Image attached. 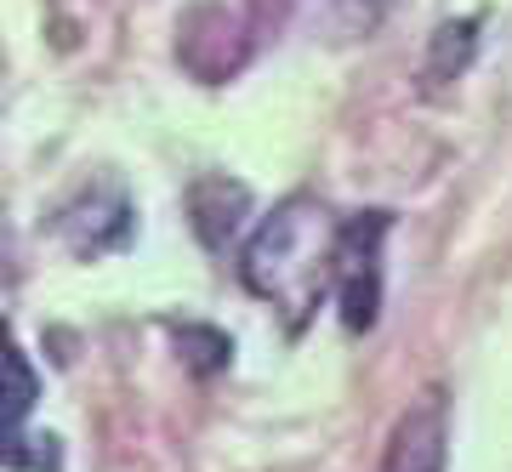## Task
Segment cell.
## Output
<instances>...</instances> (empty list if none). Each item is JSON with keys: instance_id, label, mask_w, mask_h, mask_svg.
I'll list each match as a JSON object with an SVG mask.
<instances>
[{"instance_id": "cell-1", "label": "cell", "mask_w": 512, "mask_h": 472, "mask_svg": "<svg viewBox=\"0 0 512 472\" xmlns=\"http://www.w3.org/2000/svg\"><path fill=\"white\" fill-rule=\"evenodd\" d=\"M336 245H342V228L330 222V211L296 194L251 234L239 273L262 302L285 308V319L302 325L319 308V296L336 291Z\"/></svg>"}, {"instance_id": "cell-2", "label": "cell", "mask_w": 512, "mask_h": 472, "mask_svg": "<svg viewBox=\"0 0 512 472\" xmlns=\"http://www.w3.org/2000/svg\"><path fill=\"white\" fill-rule=\"evenodd\" d=\"M382 234H387V211H365L359 222L342 228V245H336V302H342V325L348 330L376 325V302H382Z\"/></svg>"}, {"instance_id": "cell-3", "label": "cell", "mask_w": 512, "mask_h": 472, "mask_svg": "<svg viewBox=\"0 0 512 472\" xmlns=\"http://www.w3.org/2000/svg\"><path fill=\"white\" fill-rule=\"evenodd\" d=\"M444 467H450V404H444L439 387H427L393 421L382 472H444Z\"/></svg>"}, {"instance_id": "cell-4", "label": "cell", "mask_w": 512, "mask_h": 472, "mask_svg": "<svg viewBox=\"0 0 512 472\" xmlns=\"http://www.w3.org/2000/svg\"><path fill=\"white\" fill-rule=\"evenodd\" d=\"M57 239L69 245L74 256H103V251H120L131 239V205L126 194L114 188H92L57 217Z\"/></svg>"}, {"instance_id": "cell-5", "label": "cell", "mask_w": 512, "mask_h": 472, "mask_svg": "<svg viewBox=\"0 0 512 472\" xmlns=\"http://www.w3.org/2000/svg\"><path fill=\"white\" fill-rule=\"evenodd\" d=\"M35 399H40L35 364L23 359L18 336L0 325V455H6V461H23V450H18V427L29 421Z\"/></svg>"}, {"instance_id": "cell-6", "label": "cell", "mask_w": 512, "mask_h": 472, "mask_svg": "<svg viewBox=\"0 0 512 472\" xmlns=\"http://www.w3.org/2000/svg\"><path fill=\"white\" fill-rule=\"evenodd\" d=\"M188 211H194V228H200L205 245H211V251H222V245L239 234L245 211H251V194H245L239 182H228V177H205V182H194Z\"/></svg>"}, {"instance_id": "cell-7", "label": "cell", "mask_w": 512, "mask_h": 472, "mask_svg": "<svg viewBox=\"0 0 512 472\" xmlns=\"http://www.w3.org/2000/svg\"><path fill=\"white\" fill-rule=\"evenodd\" d=\"M478 52V18H461V23H444L439 35H433V46H427V63H421V80H427V91L450 86L467 63H473Z\"/></svg>"}, {"instance_id": "cell-8", "label": "cell", "mask_w": 512, "mask_h": 472, "mask_svg": "<svg viewBox=\"0 0 512 472\" xmlns=\"http://www.w3.org/2000/svg\"><path fill=\"white\" fill-rule=\"evenodd\" d=\"M177 342H183V353H188V364L194 370H222L228 364V336H217V330H205V325H183L177 330Z\"/></svg>"}]
</instances>
